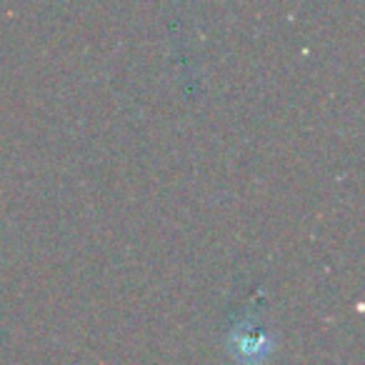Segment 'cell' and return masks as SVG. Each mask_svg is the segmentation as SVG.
<instances>
[{"label":"cell","instance_id":"cell-1","mask_svg":"<svg viewBox=\"0 0 365 365\" xmlns=\"http://www.w3.org/2000/svg\"><path fill=\"white\" fill-rule=\"evenodd\" d=\"M225 345L240 365H263L273 353L275 340L258 318H243L230 325Z\"/></svg>","mask_w":365,"mask_h":365}]
</instances>
